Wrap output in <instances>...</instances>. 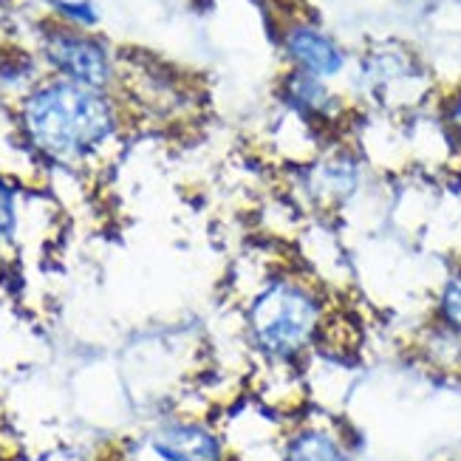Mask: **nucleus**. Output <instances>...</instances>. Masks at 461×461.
I'll use <instances>...</instances> for the list:
<instances>
[{
  "instance_id": "1",
  "label": "nucleus",
  "mask_w": 461,
  "mask_h": 461,
  "mask_svg": "<svg viewBox=\"0 0 461 461\" xmlns=\"http://www.w3.org/2000/svg\"><path fill=\"white\" fill-rule=\"evenodd\" d=\"M326 320L329 309L320 286L292 269L267 272L244 312L247 339L267 366H294L303 359L320 343Z\"/></svg>"
},
{
  "instance_id": "2",
  "label": "nucleus",
  "mask_w": 461,
  "mask_h": 461,
  "mask_svg": "<svg viewBox=\"0 0 461 461\" xmlns=\"http://www.w3.org/2000/svg\"><path fill=\"white\" fill-rule=\"evenodd\" d=\"M23 125L37 150L57 162H77L105 145L113 133V111L96 88L63 79L26 99Z\"/></svg>"
},
{
  "instance_id": "3",
  "label": "nucleus",
  "mask_w": 461,
  "mask_h": 461,
  "mask_svg": "<svg viewBox=\"0 0 461 461\" xmlns=\"http://www.w3.org/2000/svg\"><path fill=\"white\" fill-rule=\"evenodd\" d=\"M49 63L66 74L68 83L86 88H105L111 79V59L96 40L79 32H54L46 40Z\"/></svg>"
},
{
  "instance_id": "4",
  "label": "nucleus",
  "mask_w": 461,
  "mask_h": 461,
  "mask_svg": "<svg viewBox=\"0 0 461 461\" xmlns=\"http://www.w3.org/2000/svg\"><path fill=\"white\" fill-rule=\"evenodd\" d=\"M150 447L162 461H227L224 436L198 419H173L156 428Z\"/></svg>"
},
{
  "instance_id": "5",
  "label": "nucleus",
  "mask_w": 461,
  "mask_h": 461,
  "mask_svg": "<svg viewBox=\"0 0 461 461\" xmlns=\"http://www.w3.org/2000/svg\"><path fill=\"white\" fill-rule=\"evenodd\" d=\"M286 51L297 71L312 74L317 79L337 77L346 66V57L339 46L314 26H294L286 32Z\"/></svg>"
},
{
  "instance_id": "6",
  "label": "nucleus",
  "mask_w": 461,
  "mask_h": 461,
  "mask_svg": "<svg viewBox=\"0 0 461 461\" xmlns=\"http://www.w3.org/2000/svg\"><path fill=\"white\" fill-rule=\"evenodd\" d=\"M280 461H348V447L329 425H300L286 436Z\"/></svg>"
},
{
  "instance_id": "7",
  "label": "nucleus",
  "mask_w": 461,
  "mask_h": 461,
  "mask_svg": "<svg viewBox=\"0 0 461 461\" xmlns=\"http://www.w3.org/2000/svg\"><path fill=\"white\" fill-rule=\"evenodd\" d=\"M357 187H359V170L354 165V158H346V156H334L329 162L317 165L309 178L312 198L323 207L348 202L357 193Z\"/></svg>"
},
{
  "instance_id": "8",
  "label": "nucleus",
  "mask_w": 461,
  "mask_h": 461,
  "mask_svg": "<svg viewBox=\"0 0 461 461\" xmlns=\"http://www.w3.org/2000/svg\"><path fill=\"white\" fill-rule=\"evenodd\" d=\"M284 96L292 108H297L303 116H331L334 113V96L323 86V79H317L303 71H292L284 83Z\"/></svg>"
},
{
  "instance_id": "9",
  "label": "nucleus",
  "mask_w": 461,
  "mask_h": 461,
  "mask_svg": "<svg viewBox=\"0 0 461 461\" xmlns=\"http://www.w3.org/2000/svg\"><path fill=\"white\" fill-rule=\"evenodd\" d=\"M422 354L438 368L461 371V337L453 334L450 329H445L442 323H436V320L425 334Z\"/></svg>"
},
{
  "instance_id": "10",
  "label": "nucleus",
  "mask_w": 461,
  "mask_h": 461,
  "mask_svg": "<svg viewBox=\"0 0 461 461\" xmlns=\"http://www.w3.org/2000/svg\"><path fill=\"white\" fill-rule=\"evenodd\" d=\"M436 323L461 337V264L447 272L436 294Z\"/></svg>"
},
{
  "instance_id": "11",
  "label": "nucleus",
  "mask_w": 461,
  "mask_h": 461,
  "mask_svg": "<svg viewBox=\"0 0 461 461\" xmlns=\"http://www.w3.org/2000/svg\"><path fill=\"white\" fill-rule=\"evenodd\" d=\"M57 9H59V14H66L68 20H74V23H79V26H94L96 23V12H94V6L91 4H86V0H59L57 4Z\"/></svg>"
},
{
  "instance_id": "12",
  "label": "nucleus",
  "mask_w": 461,
  "mask_h": 461,
  "mask_svg": "<svg viewBox=\"0 0 461 461\" xmlns=\"http://www.w3.org/2000/svg\"><path fill=\"white\" fill-rule=\"evenodd\" d=\"M14 232V195L0 182V240H9Z\"/></svg>"
},
{
  "instance_id": "13",
  "label": "nucleus",
  "mask_w": 461,
  "mask_h": 461,
  "mask_svg": "<svg viewBox=\"0 0 461 461\" xmlns=\"http://www.w3.org/2000/svg\"><path fill=\"white\" fill-rule=\"evenodd\" d=\"M445 116H447V125H450L453 136L461 142V94H456V96L450 99V103H447Z\"/></svg>"
}]
</instances>
